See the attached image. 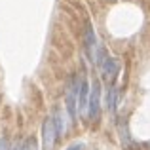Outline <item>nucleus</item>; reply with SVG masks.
<instances>
[{
  "instance_id": "f03ea898",
  "label": "nucleus",
  "mask_w": 150,
  "mask_h": 150,
  "mask_svg": "<svg viewBox=\"0 0 150 150\" xmlns=\"http://www.w3.org/2000/svg\"><path fill=\"white\" fill-rule=\"evenodd\" d=\"M78 80L74 78L69 84V91H67V110H69L70 122H76V105H78Z\"/></svg>"
},
{
  "instance_id": "9b49d317",
  "label": "nucleus",
  "mask_w": 150,
  "mask_h": 150,
  "mask_svg": "<svg viewBox=\"0 0 150 150\" xmlns=\"http://www.w3.org/2000/svg\"><path fill=\"white\" fill-rule=\"evenodd\" d=\"M10 150H23V143H15Z\"/></svg>"
},
{
  "instance_id": "0eeeda50",
  "label": "nucleus",
  "mask_w": 150,
  "mask_h": 150,
  "mask_svg": "<svg viewBox=\"0 0 150 150\" xmlns=\"http://www.w3.org/2000/svg\"><path fill=\"white\" fill-rule=\"evenodd\" d=\"M116 105H118V88H108V91H106V108L110 110V112H114L116 110Z\"/></svg>"
},
{
  "instance_id": "6e6552de",
  "label": "nucleus",
  "mask_w": 150,
  "mask_h": 150,
  "mask_svg": "<svg viewBox=\"0 0 150 150\" xmlns=\"http://www.w3.org/2000/svg\"><path fill=\"white\" fill-rule=\"evenodd\" d=\"M23 150H38V143L34 137H30V139H27L25 143H23Z\"/></svg>"
},
{
  "instance_id": "20e7f679",
  "label": "nucleus",
  "mask_w": 150,
  "mask_h": 150,
  "mask_svg": "<svg viewBox=\"0 0 150 150\" xmlns=\"http://www.w3.org/2000/svg\"><path fill=\"white\" fill-rule=\"evenodd\" d=\"M76 95H78V110H80V112H86V110H88V99H89V84L84 76L78 82V93Z\"/></svg>"
},
{
  "instance_id": "9d476101",
  "label": "nucleus",
  "mask_w": 150,
  "mask_h": 150,
  "mask_svg": "<svg viewBox=\"0 0 150 150\" xmlns=\"http://www.w3.org/2000/svg\"><path fill=\"white\" fill-rule=\"evenodd\" d=\"M0 150H10V148H8V141L6 139L0 141Z\"/></svg>"
},
{
  "instance_id": "f257e3e1",
  "label": "nucleus",
  "mask_w": 150,
  "mask_h": 150,
  "mask_svg": "<svg viewBox=\"0 0 150 150\" xmlns=\"http://www.w3.org/2000/svg\"><path fill=\"white\" fill-rule=\"evenodd\" d=\"M88 112H89V118L93 122L99 118V112H101V86H99V82H93V86L89 88Z\"/></svg>"
},
{
  "instance_id": "39448f33",
  "label": "nucleus",
  "mask_w": 150,
  "mask_h": 150,
  "mask_svg": "<svg viewBox=\"0 0 150 150\" xmlns=\"http://www.w3.org/2000/svg\"><path fill=\"white\" fill-rule=\"evenodd\" d=\"M97 50H99V46H97L95 30H93L91 27H88V30H86V51H88V55L91 57V61H95Z\"/></svg>"
},
{
  "instance_id": "7ed1b4c3",
  "label": "nucleus",
  "mask_w": 150,
  "mask_h": 150,
  "mask_svg": "<svg viewBox=\"0 0 150 150\" xmlns=\"http://www.w3.org/2000/svg\"><path fill=\"white\" fill-rule=\"evenodd\" d=\"M55 139H57V131H55L53 120L48 118L42 125V143H44V150H53Z\"/></svg>"
},
{
  "instance_id": "1a4fd4ad",
  "label": "nucleus",
  "mask_w": 150,
  "mask_h": 150,
  "mask_svg": "<svg viewBox=\"0 0 150 150\" xmlns=\"http://www.w3.org/2000/svg\"><path fill=\"white\" fill-rule=\"evenodd\" d=\"M82 148H84V144H82V143H74V144H70L67 150H82Z\"/></svg>"
},
{
  "instance_id": "423d86ee",
  "label": "nucleus",
  "mask_w": 150,
  "mask_h": 150,
  "mask_svg": "<svg viewBox=\"0 0 150 150\" xmlns=\"http://www.w3.org/2000/svg\"><path fill=\"white\" fill-rule=\"evenodd\" d=\"M53 125H55V131H57V135H61V133H65V129H67V124H65V116H63V112L59 108H55V112H53Z\"/></svg>"
}]
</instances>
